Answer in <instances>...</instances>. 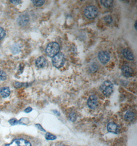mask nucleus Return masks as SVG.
<instances>
[{"mask_svg": "<svg viewBox=\"0 0 137 146\" xmlns=\"http://www.w3.org/2000/svg\"><path fill=\"white\" fill-rule=\"evenodd\" d=\"M60 50L59 45L56 42H51L48 44L46 48V52L51 58H53V56L57 55L59 53Z\"/></svg>", "mask_w": 137, "mask_h": 146, "instance_id": "obj_1", "label": "nucleus"}, {"mask_svg": "<svg viewBox=\"0 0 137 146\" xmlns=\"http://www.w3.org/2000/svg\"><path fill=\"white\" fill-rule=\"evenodd\" d=\"M114 89L113 84L110 81H104L100 86V90L104 96L108 97L112 94Z\"/></svg>", "mask_w": 137, "mask_h": 146, "instance_id": "obj_2", "label": "nucleus"}, {"mask_svg": "<svg viewBox=\"0 0 137 146\" xmlns=\"http://www.w3.org/2000/svg\"><path fill=\"white\" fill-rule=\"evenodd\" d=\"M84 14L87 19H94L98 14V9L95 6H88L85 8Z\"/></svg>", "mask_w": 137, "mask_h": 146, "instance_id": "obj_3", "label": "nucleus"}, {"mask_svg": "<svg viewBox=\"0 0 137 146\" xmlns=\"http://www.w3.org/2000/svg\"><path fill=\"white\" fill-rule=\"evenodd\" d=\"M65 58L63 54L59 52L57 55L53 56L52 59V63L53 65L57 68H60L63 67L65 63Z\"/></svg>", "mask_w": 137, "mask_h": 146, "instance_id": "obj_4", "label": "nucleus"}, {"mask_svg": "<svg viewBox=\"0 0 137 146\" xmlns=\"http://www.w3.org/2000/svg\"><path fill=\"white\" fill-rule=\"evenodd\" d=\"M87 105L89 108L95 110L98 107L99 104L98 101V98L95 95H91L89 96L87 100Z\"/></svg>", "mask_w": 137, "mask_h": 146, "instance_id": "obj_5", "label": "nucleus"}, {"mask_svg": "<svg viewBox=\"0 0 137 146\" xmlns=\"http://www.w3.org/2000/svg\"><path fill=\"white\" fill-rule=\"evenodd\" d=\"M98 58L100 62L103 64H106L110 60V56L106 51H101L98 53Z\"/></svg>", "mask_w": 137, "mask_h": 146, "instance_id": "obj_6", "label": "nucleus"}, {"mask_svg": "<svg viewBox=\"0 0 137 146\" xmlns=\"http://www.w3.org/2000/svg\"><path fill=\"white\" fill-rule=\"evenodd\" d=\"M6 146H31V144L24 139H15L11 143Z\"/></svg>", "mask_w": 137, "mask_h": 146, "instance_id": "obj_7", "label": "nucleus"}, {"mask_svg": "<svg viewBox=\"0 0 137 146\" xmlns=\"http://www.w3.org/2000/svg\"><path fill=\"white\" fill-rule=\"evenodd\" d=\"M107 131L110 133L118 134L119 133L120 127L114 122L109 123L107 126Z\"/></svg>", "mask_w": 137, "mask_h": 146, "instance_id": "obj_8", "label": "nucleus"}, {"mask_svg": "<svg viewBox=\"0 0 137 146\" xmlns=\"http://www.w3.org/2000/svg\"><path fill=\"white\" fill-rule=\"evenodd\" d=\"M122 54L124 56L125 58H126L127 60H134V53H132V51L130 50L128 48H125L122 50Z\"/></svg>", "mask_w": 137, "mask_h": 146, "instance_id": "obj_9", "label": "nucleus"}, {"mask_svg": "<svg viewBox=\"0 0 137 146\" xmlns=\"http://www.w3.org/2000/svg\"><path fill=\"white\" fill-rule=\"evenodd\" d=\"M121 70L123 75L126 78L131 77L133 74V70L132 69L128 66H123L121 69Z\"/></svg>", "mask_w": 137, "mask_h": 146, "instance_id": "obj_10", "label": "nucleus"}, {"mask_svg": "<svg viewBox=\"0 0 137 146\" xmlns=\"http://www.w3.org/2000/svg\"><path fill=\"white\" fill-rule=\"evenodd\" d=\"M29 21V18L28 15H23L18 18V23L21 26H25L28 24Z\"/></svg>", "mask_w": 137, "mask_h": 146, "instance_id": "obj_11", "label": "nucleus"}, {"mask_svg": "<svg viewBox=\"0 0 137 146\" xmlns=\"http://www.w3.org/2000/svg\"><path fill=\"white\" fill-rule=\"evenodd\" d=\"M47 64V61L45 58L43 56H41L37 59L36 65L38 68H43Z\"/></svg>", "mask_w": 137, "mask_h": 146, "instance_id": "obj_12", "label": "nucleus"}, {"mask_svg": "<svg viewBox=\"0 0 137 146\" xmlns=\"http://www.w3.org/2000/svg\"><path fill=\"white\" fill-rule=\"evenodd\" d=\"M10 94L9 88L7 87H3L0 89V95L3 98H6L8 97Z\"/></svg>", "mask_w": 137, "mask_h": 146, "instance_id": "obj_13", "label": "nucleus"}, {"mask_svg": "<svg viewBox=\"0 0 137 146\" xmlns=\"http://www.w3.org/2000/svg\"><path fill=\"white\" fill-rule=\"evenodd\" d=\"M135 114L132 111H127L124 115V119L125 121H132L135 118Z\"/></svg>", "mask_w": 137, "mask_h": 146, "instance_id": "obj_14", "label": "nucleus"}, {"mask_svg": "<svg viewBox=\"0 0 137 146\" xmlns=\"http://www.w3.org/2000/svg\"><path fill=\"white\" fill-rule=\"evenodd\" d=\"M100 2L102 5L106 8L110 7L113 4V1L112 0H101L100 1Z\"/></svg>", "mask_w": 137, "mask_h": 146, "instance_id": "obj_15", "label": "nucleus"}, {"mask_svg": "<svg viewBox=\"0 0 137 146\" xmlns=\"http://www.w3.org/2000/svg\"><path fill=\"white\" fill-rule=\"evenodd\" d=\"M32 2L33 3V5L35 6L36 7H41L42 5H44L45 1H32Z\"/></svg>", "mask_w": 137, "mask_h": 146, "instance_id": "obj_16", "label": "nucleus"}, {"mask_svg": "<svg viewBox=\"0 0 137 146\" xmlns=\"http://www.w3.org/2000/svg\"><path fill=\"white\" fill-rule=\"evenodd\" d=\"M45 138L47 140H50V141H53L56 139L57 137L52 134L50 133L49 132H47L45 135Z\"/></svg>", "mask_w": 137, "mask_h": 146, "instance_id": "obj_17", "label": "nucleus"}, {"mask_svg": "<svg viewBox=\"0 0 137 146\" xmlns=\"http://www.w3.org/2000/svg\"><path fill=\"white\" fill-rule=\"evenodd\" d=\"M29 123V119L27 118H22L19 121V124L26 125Z\"/></svg>", "mask_w": 137, "mask_h": 146, "instance_id": "obj_18", "label": "nucleus"}, {"mask_svg": "<svg viewBox=\"0 0 137 146\" xmlns=\"http://www.w3.org/2000/svg\"><path fill=\"white\" fill-rule=\"evenodd\" d=\"M76 114L75 112H72L71 113L69 114V118L70 121H72V122H74V121L76 120Z\"/></svg>", "mask_w": 137, "mask_h": 146, "instance_id": "obj_19", "label": "nucleus"}, {"mask_svg": "<svg viewBox=\"0 0 137 146\" xmlns=\"http://www.w3.org/2000/svg\"><path fill=\"white\" fill-rule=\"evenodd\" d=\"M7 78V75L4 71L0 70V81H4Z\"/></svg>", "mask_w": 137, "mask_h": 146, "instance_id": "obj_20", "label": "nucleus"}, {"mask_svg": "<svg viewBox=\"0 0 137 146\" xmlns=\"http://www.w3.org/2000/svg\"><path fill=\"white\" fill-rule=\"evenodd\" d=\"M8 122L11 126H15L19 124V121L15 118H11L10 120L8 121Z\"/></svg>", "mask_w": 137, "mask_h": 146, "instance_id": "obj_21", "label": "nucleus"}, {"mask_svg": "<svg viewBox=\"0 0 137 146\" xmlns=\"http://www.w3.org/2000/svg\"><path fill=\"white\" fill-rule=\"evenodd\" d=\"M104 20L105 21V22L107 24H110L112 22V16H110V15L105 16L104 18Z\"/></svg>", "mask_w": 137, "mask_h": 146, "instance_id": "obj_22", "label": "nucleus"}, {"mask_svg": "<svg viewBox=\"0 0 137 146\" xmlns=\"http://www.w3.org/2000/svg\"><path fill=\"white\" fill-rule=\"evenodd\" d=\"M5 32L4 29L0 27V40H2L3 38L5 37Z\"/></svg>", "mask_w": 137, "mask_h": 146, "instance_id": "obj_23", "label": "nucleus"}, {"mask_svg": "<svg viewBox=\"0 0 137 146\" xmlns=\"http://www.w3.org/2000/svg\"><path fill=\"white\" fill-rule=\"evenodd\" d=\"M36 127L39 130H41V131H43V132H45V130L42 127V126H41L40 124L39 123H37L36 124Z\"/></svg>", "mask_w": 137, "mask_h": 146, "instance_id": "obj_24", "label": "nucleus"}, {"mask_svg": "<svg viewBox=\"0 0 137 146\" xmlns=\"http://www.w3.org/2000/svg\"><path fill=\"white\" fill-rule=\"evenodd\" d=\"M10 2H11V3H13V4L18 5L21 3V1H10Z\"/></svg>", "mask_w": 137, "mask_h": 146, "instance_id": "obj_25", "label": "nucleus"}, {"mask_svg": "<svg viewBox=\"0 0 137 146\" xmlns=\"http://www.w3.org/2000/svg\"><path fill=\"white\" fill-rule=\"evenodd\" d=\"M32 110H33L32 108L29 107H27V108L24 111H25V112H26V113H29V112H31V111H32Z\"/></svg>", "mask_w": 137, "mask_h": 146, "instance_id": "obj_26", "label": "nucleus"}, {"mask_svg": "<svg viewBox=\"0 0 137 146\" xmlns=\"http://www.w3.org/2000/svg\"><path fill=\"white\" fill-rule=\"evenodd\" d=\"M53 112H54V113L56 114V115H57L58 116L60 115V112L58 111L55 110H53Z\"/></svg>", "mask_w": 137, "mask_h": 146, "instance_id": "obj_27", "label": "nucleus"}, {"mask_svg": "<svg viewBox=\"0 0 137 146\" xmlns=\"http://www.w3.org/2000/svg\"><path fill=\"white\" fill-rule=\"evenodd\" d=\"M135 28L136 30H137V21L135 22Z\"/></svg>", "mask_w": 137, "mask_h": 146, "instance_id": "obj_28", "label": "nucleus"}, {"mask_svg": "<svg viewBox=\"0 0 137 146\" xmlns=\"http://www.w3.org/2000/svg\"></svg>", "mask_w": 137, "mask_h": 146, "instance_id": "obj_29", "label": "nucleus"}]
</instances>
